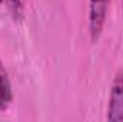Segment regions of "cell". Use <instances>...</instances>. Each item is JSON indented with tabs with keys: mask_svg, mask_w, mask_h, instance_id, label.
<instances>
[{
	"mask_svg": "<svg viewBox=\"0 0 123 122\" xmlns=\"http://www.w3.org/2000/svg\"><path fill=\"white\" fill-rule=\"evenodd\" d=\"M110 0H89V33L93 43L102 36Z\"/></svg>",
	"mask_w": 123,
	"mask_h": 122,
	"instance_id": "obj_1",
	"label": "cell"
},
{
	"mask_svg": "<svg viewBox=\"0 0 123 122\" xmlns=\"http://www.w3.org/2000/svg\"><path fill=\"white\" fill-rule=\"evenodd\" d=\"M107 121L122 122L123 121V69L117 70L112 82L109 108H107Z\"/></svg>",
	"mask_w": 123,
	"mask_h": 122,
	"instance_id": "obj_2",
	"label": "cell"
},
{
	"mask_svg": "<svg viewBox=\"0 0 123 122\" xmlns=\"http://www.w3.org/2000/svg\"><path fill=\"white\" fill-rule=\"evenodd\" d=\"M13 102V89L9 75L0 62V112H4Z\"/></svg>",
	"mask_w": 123,
	"mask_h": 122,
	"instance_id": "obj_3",
	"label": "cell"
},
{
	"mask_svg": "<svg viewBox=\"0 0 123 122\" xmlns=\"http://www.w3.org/2000/svg\"><path fill=\"white\" fill-rule=\"evenodd\" d=\"M9 12L14 20H22L25 17L26 10V0H6Z\"/></svg>",
	"mask_w": 123,
	"mask_h": 122,
	"instance_id": "obj_4",
	"label": "cell"
},
{
	"mask_svg": "<svg viewBox=\"0 0 123 122\" xmlns=\"http://www.w3.org/2000/svg\"><path fill=\"white\" fill-rule=\"evenodd\" d=\"M1 3H3V0H0V4H1Z\"/></svg>",
	"mask_w": 123,
	"mask_h": 122,
	"instance_id": "obj_5",
	"label": "cell"
},
{
	"mask_svg": "<svg viewBox=\"0 0 123 122\" xmlns=\"http://www.w3.org/2000/svg\"><path fill=\"white\" fill-rule=\"evenodd\" d=\"M122 3H123V0H122Z\"/></svg>",
	"mask_w": 123,
	"mask_h": 122,
	"instance_id": "obj_6",
	"label": "cell"
}]
</instances>
